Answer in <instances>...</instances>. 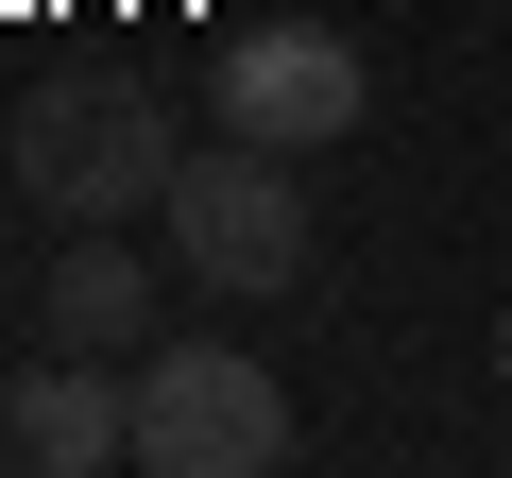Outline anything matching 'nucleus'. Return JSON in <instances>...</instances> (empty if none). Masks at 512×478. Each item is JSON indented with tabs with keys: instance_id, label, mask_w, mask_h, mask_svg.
Here are the masks:
<instances>
[{
	"instance_id": "obj_4",
	"label": "nucleus",
	"mask_w": 512,
	"mask_h": 478,
	"mask_svg": "<svg viewBox=\"0 0 512 478\" xmlns=\"http://www.w3.org/2000/svg\"><path fill=\"white\" fill-rule=\"evenodd\" d=\"M205 120L256 137V154H325V137L376 120V69H359V35H325V18H274V35H222V52H205Z\"/></svg>"
},
{
	"instance_id": "obj_1",
	"label": "nucleus",
	"mask_w": 512,
	"mask_h": 478,
	"mask_svg": "<svg viewBox=\"0 0 512 478\" xmlns=\"http://www.w3.org/2000/svg\"><path fill=\"white\" fill-rule=\"evenodd\" d=\"M154 239H171V274L222 291V308H274V291H308V257H325V222H308L291 154H256V137H205V154L171 171Z\"/></svg>"
},
{
	"instance_id": "obj_5",
	"label": "nucleus",
	"mask_w": 512,
	"mask_h": 478,
	"mask_svg": "<svg viewBox=\"0 0 512 478\" xmlns=\"http://www.w3.org/2000/svg\"><path fill=\"white\" fill-rule=\"evenodd\" d=\"M171 239H137V222H69L52 239V274H35V325L52 342H86V359H154L171 342Z\"/></svg>"
},
{
	"instance_id": "obj_7",
	"label": "nucleus",
	"mask_w": 512,
	"mask_h": 478,
	"mask_svg": "<svg viewBox=\"0 0 512 478\" xmlns=\"http://www.w3.org/2000/svg\"><path fill=\"white\" fill-rule=\"evenodd\" d=\"M495 376H512V308H495Z\"/></svg>"
},
{
	"instance_id": "obj_6",
	"label": "nucleus",
	"mask_w": 512,
	"mask_h": 478,
	"mask_svg": "<svg viewBox=\"0 0 512 478\" xmlns=\"http://www.w3.org/2000/svg\"><path fill=\"white\" fill-rule=\"evenodd\" d=\"M0 461H35V478H103V461H137V359L52 342L18 393H0Z\"/></svg>"
},
{
	"instance_id": "obj_3",
	"label": "nucleus",
	"mask_w": 512,
	"mask_h": 478,
	"mask_svg": "<svg viewBox=\"0 0 512 478\" xmlns=\"http://www.w3.org/2000/svg\"><path fill=\"white\" fill-rule=\"evenodd\" d=\"M171 171H188L171 86H35V103H18V188H35L52 222H154Z\"/></svg>"
},
{
	"instance_id": "obj_2",
	"label": "nucleus",
	"mask_w": 512,
	"mask_h": 478,
	"mask_svg": "<svg viewBox=\"0 0 512 478\" xmlns=\"http://www.w3.org/2000/svg\"><path fill=\"white\" fill-rule=\"evenodd\" d=\"M274 461H291V376L256 342L171 325L137 359V478H274Z\"/></svg>"
}]
</instances>
